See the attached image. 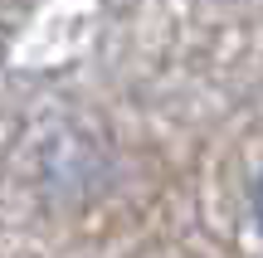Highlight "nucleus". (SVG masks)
<instances>
[{"mask_svg": "<svg viewBox=\"0 0 263 258\" xmlns=\"http://www.w3.org/2000/svg\"><path fill=\"white\" fill-rule=\"evenodd\" d=\"M254 220L263 224V175H258V181H254Z\"/></svg>", "mask_w": 263, "mask_h": 258, "instance_id": "1", "label": "nucleus"}]
</instances>
